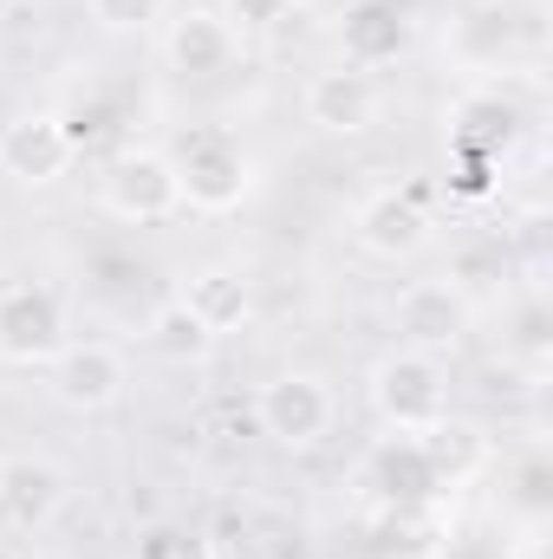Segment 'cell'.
Listing matches in <instances>:
<instances>
[{
	"label": "cell",
	"instance_id": "5b68a950",
	"mask_svg": "<svg viewBox=\"0 0 553 559\" xmlns=\"http://www.w3.org/2000/svg\"><path fill=\"white\" fill-rule=\"evenodd\" d=\"M176 176H183V209L196 215H235L255 189V163L228 131H196L176 150Z\"/></svg>",
	"mask_w": 553,
	"mask_h": 559
},
{
	"label": "cell",
	"instance_id": "8992f818",
	"mask_svg": "<svg viewBox=\"0 0 553 559\" xmlns=\"http://www.w3.org/2000/svg\"><path fill=\"white\" fill-rule=\"evenodd\" d=\"M255 417H261V436L280 442V449H319L332 436V423H339V397L313 371H280V378L261 384Z\"/></svg>",
	"mask_w": 553,
	"mask_h": 559
},
{
	"label": "cell",
	"instance_id": "ba28073f",
	"mask_svg": "<svg viewBox=\"0 0 553 559\" xmlns=\"http://www.w3.org/2000/svg\"><path fill=\"white\" fill-rule=\"evenodd\" d=\"M46 371H52V391H59V404H66V411H79V417L118 411V404H125V384H131V365H125V352H118V345H105V338L66 345V352H59Z\"/></svg>",
	"mask_w": 553,
	"mask_h": 559
},
{
	"label": "cell",
	"instance_id": "e0dca14e",
	"mask_svg": "<svg viewBox=\"0 0 553 559\" xmlns=\"http://www.w3.org/2000/svg\"><path fill=\"white\" fill-rule=\"evenodd\" d=\"M143 345L156 352V358H169V365H189V358H202L215 338L189 319V306L183 299H169V306H156L150 312V325H143Z\"/></svg>",
	"mask_w": 553,
	"mask_h": 559
},
{
	"label": "cell",
	"instance_id": "7c38bea8",
	"mask_svg": "<svg viewBox=\"0 0 553 559\" xmlns=\"http://www.w3.org/2000/svg\"><path fill=\"white\" fill-rule=\"evenodd\" d=\"M339 52L358 72H385L411 52V7L404 0H352L339 13Z\"/></svg>",
	"mask_w": 553,
	"mask_h": 559
},
{
	"label": "cell",
	"instance_id": "6da1fadb",
	"mask_svg": "<svg viewBox=\"0 0 553 559\" xmlns=\"http://www.w3.org/2000/svg\"><path fill=\"white\" fill-rule=\"evenodd\" d=\"M372 417L385 423L391 436H430L436 423L449 417V371L436 358H416V352H391L372 365Z\"/></svg>",
	"mask_w": 553,
	"mask_h": 559
},
{
	"label": "cell",
	"instance_id": "8fae6325",
	"mask_svg": "<svg viewBox=\"0 0 553 559\" xmlns=\"http://www.w3.org/2000/svg\"><path fill=\"white\" fill-rule=\"evenodd\" d=\"M299 105H306V124H313V131H326V138H358V131L378 124V79L358 72V66H326V72L306 79Z\"/></svg>",
	"mask_w": 553,
	"mask_h": 559
},
{
	"label": "cell",
	"instance_id": "4fadbf2b",
	"mask_svg": "<svg viewBox=\"0 0 553 559\" xmlns=\"http://www.w3.org/2000/svg\"><path fill=\"white\" fill-rule=\"evenodd\" d=\"M163 59H169L183 79H222V72L242 59V39H235V26H228L215 7H183V13L163 26Z\"/></svg>",
	"mask_w": 553,
	"mask_h": 559
},
{
	"label": "cell",
	"instance_id": "30bf717a",
	"mask_svg": "<svg viewBox=\"0 0 553 559\" xmlns=\"http://www.w3.org/2000/svg\"><path fill=\"white\" fill-rule=\"evenodd\" d=\"M352 241L372 254V261H411L430 241V209L416 189H372L358 209H352Z\"/></svg>",
	"mask_w": 553,
	"mask_h": 559
},
{
	"label": "cell",
	"instance_id": "277c9868",
	"mask_svg": "<svg viewBox=\"0 0 553 559\" xmlns=\"http://www.w3.org/2000/svg\"><path fill=\"white\" fill-rule=\"evenodd\" d=\"M66 299L39 280H7L0 286V365L46 371L66 352Z\"/></svg>",
	"mask_w": 553,
	"mask_h": 559
},
{
	"label": "cell",
	"instance_id": "9a60e30c",
	"mask_svg": "<svg viewBox=\"0 0 553 559\" xmlns=\"http://www.w3.org/2000/svg\"><path fill=\"white\" fill-rule=\"evenodd\" d=\"M365 488H372L385 508H416V501H430L443 481H436V468H430V455H423L416 436H385V442L365 455Z\"/></svg>",
	"mask_w": 553,
	"mask_h": 559
},
{
	"label": "cell",
	"instance_id": "ffe728a7",
	"mask_svg": "<svg viewBox=\"0 0 553 559\" xmlns=\"http://www.w3.org/2000/svg\"><path fill=\"white\" fill-rule=\"evenodd\" d=\"M215 13L235 26V39H255V33H274L286 20V0H222Z\"/></svg>",
	"mask_w": 553,
	"mask_h": 559
},
{
	"label": "cell",
	"instance_id": "3957f363",
	"mask_svg": "<svg viewBox=\"0 0 553 559\" xmlns=\"http://www.w3.org/2000/svg\"><path fill=\"white\" fill-rule=\"evenodd\" d=\"M475 325V306L462 299L456 280H411L398 299H391V332H398V352H416V358H456L462 338Z\"/></svg>",
	"mask_w": 553,
	"mask_h": 559
},
{
	"label": "cell",
	"instance_id": "44dd1931",
	"mask_svg": "<svg viewBox=\"0 0 553 559\" xmlns=\"http://www.w3.org/2000/svg\"><path fill=\"white\" fill-rule=\"evenodd\" d=\"M299 7H319V0H286V13H299Z\"/></svg>",
	"mask_w": 553,
	"mask_h": 559
},
{
	"label": "cell",
	"instance_id": "ac0fdd59",
	"mask_svg": "<svg viewBox=\"0 0 553 559\" xmlns=\"http://www.w3.org/2000/svg\"><path fill=\"white\" fill-rule=\"evenodd\" d=\"M138 559H215V540L183 521H150L138 534Z\"/></svg>",
	"mask_w": 553,
	"mask_h": 559
},
{
	"label": "cell",
	"instance_id": "d6986e66",
	"mask_svg": "<svg viewBox=\"0 0 553 559\" xmlns=\"http://www.w3.org/2000/svg\"><path fill=\"white\" fill-rule=\"evenodd\" d=\"M85 7L105 33H150L156 20H169V0H85Z\"/></svg>",
	"mask_w": 553,
	"mask_h": 559
},
{
	"label": "cell",
	"instance_id": "9c48e42d",
	"mask_svg": "<svg viewBox=\"0 0 553 559\" xmlns=\"http://www.w3.org/2000/svg\"><path fill=\"white\" fill-rule=\"evenodd\" d=\"M59 508H66V468L52 455H33V449L0 455V527L7 534H39L59 521Z\"/></svg>",
	"mask_w": 553,
	"mask_h": 559
},
{
	"label": "cell",
	"instance_id": "2e32d148",
	"mask_svg": "<svg viewBox=\"0 0 553 559\" xmlns=\"http://www.w3.org/2000/svg\"><path fill=\"white\" fill-rule=\"evenodd\" d=\"M423 442V455H430V468H436V481L449 488V481H462L482 455H489V442H482V429L475 423H456V417H443L430 436H416Z\"/></svg>",
	"mask_w": 553,
	"mask_h": 559
},
{
	"label": "cell",
	"instance_id": "7a4b0ae2",
	"mask_svg": "<svg viewBox=\"0 0 553 559\" xmlns=\"http://www.w3.org/2000/svg\"><path fill=\"white\" fill-rule=\"evenodd\" d=\"M98 202L105 215H118L125 228H156L183 209V176H176V156L156 150V143H131L105 163L98 176Z\"/></svg>",
	"mask_w": 553,
	"mask_h": 559
},
{
	"label": "cell",
	"instance_id": "5bb4252c",
	"mask_svg": "<svg viewBox=\"0 0 553 559\" xmlns=\"http://www.w3.org/2000/svg\"><path fill=\"white\" fill-rule=\"evenodd\" d=\"M176 299L189 306V319L209 338H235L255 319V280L242 274V267H202V274H189V286Z\"/></svg>",
	"mask_w": 553,
	"mask_h": 559
},
{
	"label": "cell",
	"instance_id": "7402d4cb",
	"mask_svg": "<svg viewBox=\"0 0 553 559\" xmlns=\"http://www.w3.org/2000/svg\"><path fill=\"white\" fill-rule=\"evenodd\" d=\"M0 559H13V554H7V547H0Z\"/></svg>",
	"mask_w": 553,
	"mask_h": 559
},
{
	"label": "cell",
	"instance_id": "52a82bcc",
	"mask_svg": "<svg viewBox=\"0 0 553 559\" xmlns=\"http://www.w3.org/2000/svg\"><path fill=\"white\" fill-rule=\"evenodd\" d=\"M72 163H79V143L59 111H26L0 124V176H13L20 189H52L59 176H72Z\"/></svg>",
	"mask_w": 553,
	"mask_h": 559
}]
</instances>
